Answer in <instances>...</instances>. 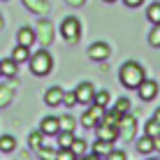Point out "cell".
I'll return each mask as SVG.
<instances>
[{"instance_id":"cell-1","label":"cell","mask_w":160,"mask_h":160,"mask_svg":"<svg viewBox=\"0 0 160 160\" xmlns=\"http://www.w3.org/2000/svg\"><path fill=\"white\" fill-rule=\"evenodd\" d=\"M118 74H121V84H123L125 88H137L142 81L146 79L144 68H142L139 63H135V60H128V63L121 68Z\"/></svg>"},{"instance_id":"cell-2","label":"cell","mask_w":160,"mask_h":160,"mask_svg":"<svg viewBox=\"0 0 160 160\" xmlns=\"http://www.w3.org/2000/svg\"><path fill=\"white\" fill-rule=\"evenodd\" d=\"M28 65H30V72H32V74L44 77V74H49V72H51L53 60H51V56H49V53L44 51V49H40L37 53H32V56L28 58Z\"/></svg>"},{"instance_id":"cell-3","label":"cell","mask_w":160,"mask_h":160,"mask_svg":"<svg viewBox=\"0 0 160 160\" xmlns=\"http://www.w3.org/2000/svg\"><path fill=\"white\" fill-rule=\"evenodd\" d=\"M60 35L65 37L68 42H79V35H81V23L79 19H74V16H68V19L63 21V26H60Z\"/></svg>"},{"instance_id":"cell-4","label":"cell","mask_w":160,"mask_h":160,"mask_svg":"<svg viewBox=\"0 0 160 160\" xmlns=\"http://www.w3.org/2000/svg\"><path fill=\"white\" fill-rule=\"evenodd\" d=\"M74 93H77V102H79V104H88V107L93 104V95H95V88H93L91 81H81V84L74 88Z\"/></svg>"},{"instance_id":"cell-5","label":"cell","mask_w":160,"mask_h":160,"mask_svg":"<svg viewBox=\"0 0 160 160\" xmlns=\"http://www.w3.org/2000/svg\"><path fill=\"white\" fill-rule=\"evenodd\" d=\"M118 135H123L125 139H132V137H135V118H132L128 112L121 114V121H118Z\"/></svg>"},{"instance_id":"cell-6","label":"cell","mask_w":160,"mask_h":160,"mask_svg":"<svg viewBox=\"0 0 160 160\" xmlns=\"http://www.w3.org/2000/svg\"><path fill=\"white\" fill-rule=\"evenodd\" d=\"M137 91H139V98L144 102H148V100H153V98L158 95V84L153 79H144L139 86H137Z\"/></svg>"},{"instance_id":"cell-7","label":"cell","mask_w":160,"mask_h":160,"mask_svg":"<svg viewBox=\"0 0 160 160\" xmlns=\"http://www.w3.org/2000/svg\"><path fill=\"white\" fill-rule=\"evenodd\" d=\"M109 47H107V42H95V44H91V49H88V58L91 60H107L109 58Z\"/></svg>"},{"instance_id":"cell-8","label":"cell","mask_w":160,"mask_h":160,"mask_svg":"<svg viewBox=\"0 0 160 160\" xmlns=\"http://www.w3.org/2000/svg\"><path fill=\"white\" fill-rule=\"evenodd\" d=\"M63 95H65V91L60 86H51L44 93V102H47L49 107H58V104H63Z\"/></svg>"},{"instance_id":"cell-9","label":"cell","mask_w":160,"mask_h":160,"mask_svg":"<svg viewBox=\"0 0 160 160\" xmlns=\"http://www.w3.org/2000/svg\"><path fill=\"white\" fill-rule=\"evenodd\" d=\"M98 137H100V139H107V142H116L118 139V128L116 125H107V123H98Z\"/></svg>"},{"instance_id":"cell-10","label":"cell","mask_w":160,"mask_h":160,"mask_svg":"<svg viewBox=\"0 0 160 160\" xmlns=\"http://www.w3.org/2000/svg\"><path fill=\"white\" fill-rule=\"evenodd\" d=\"M40 130L44 132V135H58L60 132V121L56 116H47V118H42Z\"/></svg>"},{"instance_id":"cell-11","label":"cell","mask_w":160,"mask_h":160,"mask_svg":"<svg viewBox=\"0 0 160 160\" xmlns=\"http://www.w3.org/2000/svg\"><path fill=\"white\" fill-rule=\"evenodd\" d=\"M35 35H37V40H40L42 44H51V40H53V28L49 26V21H40Z\"/></svg>"},{"instance_id":"cell-12","label":"cell","mask_w":160,"mask_h":160,"mask_svg":"<svg viewBox=\"0 0 160 160\" xmlns=\"http://www.w3.org/2000/svg\"><path fill=\"white\" fill-rule=\"evenodd\" d=\"M16 40H19V44H23V47H32V44L37 42V35H35V30L32 28H21L19 30V35H16Z\"/></svg>"},{"instance_id":"cell-13","label":"cell","mask_w":160,"mask_h":160,"mask_svg":"<svg viewBox=\"0 0 160 160\" xmlns=\"http://www.w3.org/2000/svg\"><path fill=\"white\" fill-rule=\"evenodd\" d=\"M109 151H112V142L100 139V137H98V142L93 144V153H95L98 158H107V156H109Z\"/></svg>"},{"instance_id":"cell-14","label":"cell","mask_w":160,"mask_h":160,"mask_svg":"<svg viewBox=\"0 0 160 160\" xmlns=\"http://www.w3.org/2000/svg\"><path fill=\"white\" fill-rule=\"evenodd\" d=\"M12 58L16 60V63H28V58H30V49L28 47H23V44H16V49L12 51Z\"/></svg>"},{"instance_id":"cell-15","label":"cell","mask_w":160,"mask_h":160,"mask_svg":"<svg viewBox=\"0 0 160 160\" xmlns=\"http://www.w3.org/2000/svg\"><path fill=\"white\" fill-rule=\"evenodd\" d=\"M137 151H139V156H148V153H153V137L144 135L139 142H137Z\"/></svg>"},{"instance_id":"cell-16","label":"cell","mask_w":160,"mask_h":160,"mask_svg":"<svg viewBox=\"0 0 160 160\" xmlns=\"http://www.w3.org/2000/svg\"><path fill=\"white\" fill-rule=\"evenodd\" d=\"M0 65H2V77H16L19 63H16L14 58H5V60H0Z\"/></svg>"},{"instance_id":"cell-17","label":"cell","mask_w":160,"mask_h":160,"mask_svg":"<svg viewBox=\"0 0 160 160\" xmlns=\"http://www.w3.org/2000/svg\"><path fill=\"white\" fill-rule=\"evenodd\" d=\"M109 102H112V93H107V91H95V95H93V104L107 109Z\"/></svg>"},{"instance_id":"cell-18","label":"cell","mask_w":160,"mask_h":160,"mask_svg":"<svg viewBox=\"0 0 160 160\" xmlns=\"http://www.w3.org/2000/svg\"><path fill=\"white\" fill-rule=\"evenodd\" d=\"M23 5L30 9V12H35V14H44L49 9V5L44 2V0H23Z\"/></svg>"},{"instance_id":"cell-19","label":"cell","mask_w":160,"mask_h":160,"mask_svg":"<svg viewBox=\"0 0 160 160\" xmlns=\"http://www.w3.org/2000/svg\"><path fill=\"white\" fill-rule=\"evenodd\" d=\"M16 148V139L12 135H2L0 137V151H5V153H12Z\"/></svg>"},{"instance_id":"cell-20","label":"cell","mask_w":160,"mask_h":160,"mask_svg":"<svg viewBox=\"0 0 160 160\" xmlns=\"http://www.w3.org/2000/svg\"><path fill=\"white\" fill-rule=\"evenodd\" d=\"M42 137H44V132H42V130L30 132V137H28V146L32 148V151H37V148L42 146Z\"/></svg>"},{"instance_id":"cell-21","label":"cell","mask_w":160,"mask_h":160,"mask_svg":"<svg viewBox=\"0 0 160 160\" xmlns=\"http://www.w3.org/2000/svg\"><path fill=\"white\" fill-rule=\"evenodd\" d=\"M146 16H148V21H151V23H160V2L148 5V12H146Z\"/></svg>"},{"instance_id":"cell-22","label":"cell","mask_w":160,"mask_h":160,"mask_svg":"<svg viewBox=\"0 0 160 160\" xmlns=\"http://www.w3.org/2000/svg\"><path fill=\"white\" fill-rule=\"evenodd\" d=\"M144 135H148V137H156V135H160V121H156V118H151L148 123L144 125Z\"/></svg>"},{"instance_id":"cell-23","label":"cell","mask_w":160,"mask_h":160,"mask_svg":"<svg viewBox=\"0 0 160 160\" xmlns=\"http://www.w3.org/2000/svg\"><path fill=\"white\" fill-rule=\"evenodd\" d=\"M148 44L160 49V23H153V30L148 32Z\"/></svg>"},{"instance_id":"cell-24","label":"cell","mask_w":160,"mask_h":160,"mask_svg":"<svg viewBox=\"0 0 160 160\" xmlns=\"http://www.w3.org/2000/svg\"><path fill=\"white\" fill-rule=\"evenodd\" d=\"M114 109H116L118 114H125V112H130V100H128V98H121V100H116Z\"/></svg>"},{"instance_id":"cell-25","label":"cell","mask_w":160,"mask_h":160,"mask_svg":"<svg viewBox=\"0 0 160 160\" xmlns=\"http://www.w3.org/2000/svg\"><path fill=\"white\" fill-rule=\"evenodd\" d=\"M70 148L74 151V156H84V153H86V142L84 139H74Z\"/></svg>"},{"instance_id":"cell-26","label":"cell","mask_w":160,"mask_h":160,"mask_svg":"<svg viewBox=\"0 0 160 160\" xmlns=\"http://www.w3.org/2000/svg\"><path fill=\"white\" fill-rule=\"evenodd\" d=\"M56 158H58V160H74L77 156H74L72 148H63V146H60V151L56 153Z\"/></svg>"},{"instance_id":"cell-27","label":"cell","mask_w":160,"mask_h":160,"mask_svg":"<svg viewBox=\"0 0 160 160\" xmlns=\"http://www.w3.org/2000/svg\"><path fill=\"white\" fill-rule=\"evenodd\" d=\"M58 121H60V130H74V118L70 116V114L63 116V118H58Z\"/></svg>"},{"instance_id":"cell-28","label":"cell","mask_w":160,"mask_h":160,"mask_svg":"<svg viewBox=\"0 0 160 160\" xmlns=\"http://www.w3.org/2000/svg\"><path fill=\"white\" fill-rule=\"evenodd\" d=\"M63 104H65V107H74V104H79V102H77V93L74 91L65 93V95H63Z\"/></svg>"},{"instance_id":"cell-29","label":"cell","mask_w":160,"mask_h":160,"mask_svg":"<svg viewBox=\"0 0 160 160\" xmlns=\"http://www.w3.org/2000/svg\"><path fill=\"white\" fill-rule=\"evenodd\" d=\"M9 100H12V95H9V88H0V107H5Z\"/></svg>"},{"instance_id":"cell-30","label":"cell","mask_w":160,"mask_h":160,"mask_svg":"<svg viewBox=\"0 0 160 160\" xmlns=\"http://www.w3.org/2000/svg\"><path fill=\"white\" fill-rule=\"evenodd\" d=\"M37 153H40V158H44V160H49V158H56V153H53V151H49V148H44V146H40V148H37Z\"/></svg>"},{"instance_id":"cell-31","label":"cell","mask_w":160,"mask_h":160,"mask_svg":"<svg viewBox=\"0 0 160 160\" xmlns=\"http://www.w3.org/2000/svg\"><path fill=\"white\" fill-rule=\"evenodd\" d=\"M107 158H109V160H125V153H123V151H114V148H112Z\"/></svg>"},{"instance_id":"cell-32","label":"cell","mask_w":160,"mask_h":160,"mask_svg":"<svg viewBox=\"0 0 160 160\" xmlns=\"http://www.w3.org/2000/svg\"><path fill=\"white\" fill-rule=\"evenodd\" d=\"M125 5H128V7H139L142 2H144V0H123Z\"/></svg>"},{"instance_id":"cell-33","label":"cell","mask_w":160,"mask_h":160,"mask_svg":"<svg viewBox=\"0 0 160 160\" xmlns=\"http://www.w3.org/2000/svg\"><path fill=\"white\" fill-rule=\"evenodd\" d=\"M153 151H160V135L153 137Z\"/></svg>"},{"instance_id":"cell-34","label":"cell","mask_w":160,"mask_h":160,"mask_svg":"<svg viewBox=\"0 0 160 160\" xmlns=\"http://www.w3.org/2000/svg\"><path fill=\"white\" fill-rule=\"evenodd\" d=\"M86 0H68V5H72V7H81Z\"/></svg>"},{"instance_id":"cell-35","label":"cell","mask_w":160,"mask_h":160,"mask_svg":"<svg viewBox=\"0 0 160 160\" xmlns=\"http://www.w3.org/2000/svg\"><path fill=\"white\" fill-rule=\"evenodd\" d=\"M153 118H156V121H160V107L156 109V114H153Z\"/></svg>"},{"instance_id":"cell-36","label":"cell","mask_w":160,"mask_h":160,"mask_svg":"<svg viewBox=\"0 0 160 160\" xmlns=\"http://www.w3.org/2000/svg\"><path fill=\"white\" fill-rule=\"evenodd\" d=\"M2 26H5V23H2V14H0V30H2Z\"/></svg>"},{"instance_id":"cell-37","label":"cell","mask_w":160,"mask_h":160,"mask_svg":"<svg viewBox=\"0 0 160 160\" xmlns=\"http://www.w3.org/2000/svg\"><path fill=\"white\" fill-rule=\"evenodd\" d=\"M102 2H116V0H102Z\"/></svg>"},{"instance_id":"cell-38","label":"cell","mask_w":160,"mask_h":160,"mask_svg":"<svg viewBox=\"0 0 160 160\" xmlns=\"http://www.w3.org/2000/svg\"><path fill=\"white\" fill-rule=\"evenodd\" d=\"M0 77H2V65H0Z\"/></svg>"}]
</instances>
